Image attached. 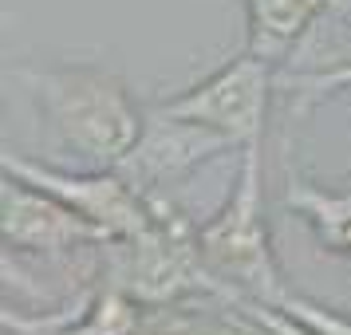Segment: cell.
<instances>
[{
	"label": "cell",
	"instance_id": "obj_7",
	"mask_svg": "<svg viewBox=\"0 0 351 335\" xmlns=\"http://www.w3.org/2000/svg\"><path fill=\"white\" fill-rule=\"evenodd\" d=\"M0 237L4 253H40V256H75L107 245V233L83 213L60 201L56 193L36 190L20 177L4 174L0 186Z\"/></svg>",
	"mask_w": 351,
	"mask_h": 335
},
{
	"label": "cell",
	"instance_id": "obj_10",
	"mask_svg": "<svg viewBox=\"0 0 351 335\" xmlns=\"http://www.w3.org/2000/svg\"><path fill=\"white\" fill-rule=\"evenodd\" d=\"M285 206L296 209L312 225L324 249L339 256H351V186L348 190H324L316 182L292 177L285 193Z\"/></svg>",
	"mask_w": 351,
	"mask_h": 335
},
{
	"label": "cell",
	"instance_id": "obj_12",
	"mask_svg": "<svg viewBox=\"0 0 351 335\" xmlns=\"http://www.w3.org/2000/svg\"><path fill=\"white\" fill-rule=\"evenodd\" d=\"M288 91H296L300 103H316V99L332 95V91H351V60L328 67V71H308V75H288Z\"/></svg>",
	"mask_w": 351,
	"mask_h": 335
},
{
	"label": "cell",
	"instance_id": "obj_9",
	"mask_svg": "<svg viewBox=\"0 0 351 335\" xmlns=\"http://www.w3.org/2000/svg\"><path fill=\"white\" fill-rule=\"evenodd\" d=\"M162 303V308H146L143 323L134 335H272L256 323L249 312H241L237 303L213 296V303Z\"/></svg>",
	"mask_w": 351,
	"mask_h": 335
},
{
	"label": "cell",
	"instance_id": "obj_6",
	"mask_svg": "<svg viewBox=\"0 0 351 335\" xmlns=\"http://www.w3.org/2000/svg\"><path fill=\"white\" fill-rule=\"evenodd\" d=\"M225 150H237V142L213 127L178 119V114L154 111L146 114L143 134L134 138V146L127 150V158L114 170L127 177L134 190H143L146 197L166 193V186L186 182L193 170H202L206 162H213Z\"/></svg>",
	"mask_w": 351,
	"mask_h": 335
},
{
	"label": "cell",
	"instance_id": "obj_8",
	"mask_svg": "<svg viewBox=\"0 0 351 335\" xmlns=\"http://www.w3.org/2000/svg\"><path fill=\"white\" fill-rule=\"evenodd\" d=\"M332 0H245L249 16V51L269 60L272 67L285 64L308 28L324 16Z\"/></svg>",
	"mask_w": 351,
	"mask_h": 335
},
{
	"label": "cell",
	"instance_id": "obj_4",
	"mask_svg": "<svg viewBox=\"0 0 351 335\" xmlns=\"http://www.w3.org/2000/svg\"><path fill=\"white\" fill-rule=\"evenodd\" d=\"M0 166H4L8 177H20V182L36 186V190L56 193L60 201H67L91 225H99L111 240L138 237L146 225L154 221V201L143 190H134L119 170H99L95 166V170L75 174V170L24 158V154H12V150H4Z\"/></svg>",
	"mask_w": 351,
	"mask_h": 335
},
{
	"label": "cell",
	"instance_id": "obj_5",
	"mask_svg": "<svg viewBox=\"0 0 351 335\" xmlns=\"http://www.w3.org/2000/svg\"><path fill=\"white\" fill-rule=\"evenodd\" d=\"M269 95H272V64L253 55V51H245L237 60H229L225 67H217L213 75H206L202 83L186 87L182 95L158 103V111L221 130L241 150L249 142H261Z\"/></svg>",
	"mask_w": 351,
	"mask_h": 335
},
{
	"label": "cell",
	"instance_id": "obj_3",
	"mask_svg": "<svg viewBox=\"0 0 351 335\" xmlns=\"http://www.w3.org/2000/svg\"><path fill=\"white\" fill-rule=\"evenodd\" d=\"M150 201L154 221L138 237L99 245V280L123 288L143 308L217 296V284L197 253V229L166 201V193H154Z\"/></svg>",
	"mask_w": 351,
	"mask_h": 335
},
{
	"label": "cell",
	"instance_id": "obj_11",
	"mask_svg": "<svg viewBox=\"0 0 351 335\" xmlns=\"http://www.w3.org/2000/svg\"><path fill=\"white\" fill-rule=\"evenodd\" d=\"M143 312L146 308L138 300H130L123 288L99 280L87 303L80 308V316L67 319L56 335H134L143 323Z\"/></svg>",
	"mask_w": 351,
	"mask_h": 335
},
{
	"label": "cell",
	"instance_id": "obj_1",
	"mask_svg": "<svg viewBox=\"0 0 351 335\" xmlns=\"http://www.w3.org/2000/svg\"><path fill=\"white\" fill-rule=\"evenodd\" d=\"M16 79L28 87L48 134L87 166L114 170L143 134L146 111L127 83L95 64L20 67Z\"/></svg>",
	"mask_w": 351,
	"mask_h": 335
},
{
	"label": "cell",
	"instance_id": "obj_2",
	"mask_svg": "<svg viewBox=\"0 0 351 335\" xmlns=\"http://www.w3.org/2000/svg\"><path fill=\"white\" fill-rule=\"evenodd\" d=\"M197 253L221 300H261L280 303L292 292L272 249L261 190V142L241 146L237 177L225 206L197 229Z\"/></svg>",
	"mask_w": 351,
	"mask_h": 335
},
{
	"label": "cell",
	"instance_id": "obj_13",
	"mask_svg": "<svg viewBox=\"0 0 351 335\" xmlns=\"http://www.w3.org/2000/svg\"><path fill=\"white\" fill-rule=\"evenodd\" d=\"M348 186H351V182H348Z\"/></svg>",
	"mask_w": 351,
	"mask_h": 335
}]
</instances>
